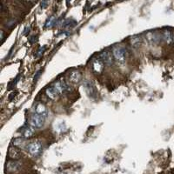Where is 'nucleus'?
<instances>
[{
    "instance_id": "nucleus-9",
    "label": "nucleus",
    "mask_w": 174,
    "mask_h": 174,
    "mask_svg": "<svg viewBox=\"0 0 174 174\" xmlns=\"http://www.w3.org/2000/svg\"><path fill=\"white\" fill-rule=\"evenodd\" d=\"M8 156L12 160H17L21 158V151L17 147H16L14 145L10 146V148L8 150Z\"/></svg>"
},
{
    "instance_id": "nucleus-7",
    "label": "nucleus",
    "mask_w": 174,
    "mask_h": 174,
    "mask_svg": "<svg viewBox=\"0 0 174 174\" xmlns=\"http://www.w3.org/2000/svg\"><path fill=\"white\" fill-rule=\"evenodd\" d=\"M34 113L46 118L48 116V110L43 103H37L34 105Z\"/></svg>"
},
{
    "instance_id": "nucleus-10",
    "label": "nucleus",
    "mask_w": 174,
    "mask_h": 174,
    "mask_svg": "<svg viewBox=\"0 0 174 174\" xmlns=\"http://www.w3.org/2000/svg\"><path fill=\"white\" fill-rule=\"evenodd\" d=\"M69 80L73 84H78L82 79V74L78 70H72L69 73Z\"/></svg>"
},
{
    "instance_id": "nucleus-3",
    "label": "nucleus",
    "mask_w": 174,
    "mask_h": 174,
    "mask_svg": "<svg viewBox=\"0 0 174 174\" xmlns=\"http://www.w3.org/2000/svg\"><path fill=\"white\" fill-rule=\"evenodd\" d=\"M112 55L114 57V59L117 60L120 64H124L127 58V52L122 47H115L112 50Z\"/></svg>"
},
{
    "instance_id": "nucleus-16",
    "label": "nucleus",
    "mask_w": 174,
    "mask_h": 174,
    "mask_svg": "<svg viewBox=\"0 0 174 174\" xmlns=\"http://www.w3.org/2000/svg\"><path fill=\"white\" fill-rule=\"evenodd\" d=\"M33 134H34V130H33V127L31 126L26 127L23 132V137L25 139H30L33 136Z\"/></svg>"
},
{
    "instance_id": "nucleus-14",
    "label": "nucleus",
    "mask_w": 174,
    "mask_h": 174,
    "mask_svg": "<svg viewBox=\"0 0 174 174\" xmlns=\"http://www.w3.org/2000/svg\"><path fill=\"white\" fill-rule=\"evenodd\" d=\"M130 45L134 48H139L142 43V38L139 35H135L130 37Z\"/></svg>"
},
{
    "instance_id": "nucleus-12",
    "label": "nucleus",
    "mask_w": 174,
    "mask_h": 174,
    "mask_svg": "<svg viewBox=\"0 0 174 174\" xmlns=\"http://www.w3.org/2000/svg\"><path fill=\"white\" fill-rule=\"evenodd\" d=\"M163 39L167 45H172L174 43V34L171 30H165L163 32Z\"/></svg>"
},
{
    "instance_id": "nucleus-6",
    "label": "nucleus",
    "mask_w": 174,
    "mask_h": 174,
    "mask_svg": "<svg viewBox=\"0 0 174 174\" xmlns=\"http://www.w3.org/2000/svg\"><path fill=\"white\" fill-rule=\"evenodd\" d=\"M100 59L103 61V63L107 65V66H111V65L113 64V55L111 52L109 51H104L100 53L99 55Z\"/></svg>"
},
{
    "instance_id": "nucleus-21",
    "label": "nucleus",
    "mask_w": 174,
    "mask_h": 174,
    "mask_svg": "<svg viewBox=\"0 0 174 174\" xmlns=\"http://www.w3.org/2000/svg\"><path fill=\"white\" fill-rule=\"evenodd\" d=\"M47 5V2H42L41 3V6L43 7V8H45V7H43V6H45V5Z\"/></svg>"
},
{
    "instance_id": "nucleus-13",
    "label": "nucleus",
    "mask_w": 174,
    "mask_h": 174,
    "mask_svg": "<svg viewBox=\"0 0 174 174\" xmlns=\"http://www.w3.org/2000/svg\"><path fill=\"white\" fill-rule=\"evenodd\" d=\"M46 93L47 97H48L50 99H52V100H56V99L58 98V97L59 96L58 93L56 92V90L53 88V86H52V85H51L50 87L46 88Z\"/></svg>"
},
{
    "instance_id": "nucleus-5",
    "label": "nucleus",
    "mask_w": 174,
    "mask_h": 174,
    "mask_svg": "<svg viewBox=\"0 0 174 174\" xmlns=\"http://www.w3.org/2000/svg\"><path fill=\"white\" fill-rule=\"evenodd\" d=\"M52 85L53 86V88L56 90V92L58 93V95H62L66 91H68V89H69L68 84L65 82L64 79H59V80L56 81L55 83H53Z\"/></svg>"
},
{
    "instance_id": "nucleus-4",
    "label": "nucleus",
    "mask_w": 174,
    "mask_h": 174,
    "mask_svg": "<svg viewBox=\"0 0 174 174\" xmlns=\"http://www.w3.org/2000/svg\"><path fill=\"white\" fill-rule=\"evenodd\" d=\"M46 118H43L42 116H39L37 114H35L33 113L31 116V118H30V124H31V126L35 128V129H39V128H42L45 124V122H46Z\"/></svg>"
},
{
    "instance_id": "nucleus-17",
    "label": "nucleus",
    "mask_w": 174,
    "mask_h": 174,
    "mask_svg": "<svg viewBox=\"0 0 174 174\" xmlns=\"http://www.w3.org/2000/svg\"><path fill=\"white\" fill-rule=\"evenodd\" d=\"M25 144V138H18L15 139L13 140V145L16 147H23Z\"/></svg>"
},
{
    "instance_id": "nucleus-20",
    "label": "nucleus",
    "mask_w": 174,
    "mask_h": 174,
    "mask_svg": "<svg viewBox=\"0 0 174 174\" xmlns=\"http://www.w3.org/2000/svg\"><path fill=\"white\" fill-rule=\"evenodd\" d=\"M0 37H1V40L3 41V40H4V37H5V33H4V31H3V30L0 31Z\"/></svg>"
},
{
    "instance_id": "nucleus-2",
    "label": "nucleus",
    "mask_w": 174,
    "mask_h": 174,
    "mask_svg": "<svg viewBox=\"0 0 174 174\" xmlns=\"http://www.w3.org/2000/svg\"><path fill=\"white\" fill-rule=\"evenodd\" d=\"M42 144L38 140L32 141L27 145V151H29V153L34 157H37L41 154L42 152Z\"/></svg>"
},
{
    "instance_id": "nucleus-1",
    "label": "nucleus",
    "mask_w": 174,
    "mask_h": 174,
    "mask_svg": "<svg viewBox=\"0 0 174 174\" xmlns=\"http://www.w3.org/2000/svg\"><path fill=\"white\" fill-rule=\"evenodd\" d=\"M83 86H84V90H85L86 94L88 95V97H89L91 99L96 100V99L98 98V90H97V88L95 87V85H94L92 82H90V81H88V80H86V81L84 82Z\"/></svg>"
},
{
    "instance_id": "nucleus-18",
    "label": "nucleus",
    "mask_w": 174,
    "mask_h": 174,
    "mask_svg": "<svg viewBox=\"0 0 174 174\" xmlns=\"http://www.w3.org/2000/svg\"><path fill=\"white\" fill-rule=\"evenodd\" d=\"M54 23H55V17H51L48 20H47V22H46V27H52L53 25H54Z\"/></svg>"
},
{
    "instance_id": "nucleus-15",
    "label": "nucleus",
    "mask_w": 174,
    "mask_h": 174,
    "mask_svg": "<svg viewBox=\"0 0 174 174\" xmlns=\"http://www.w3.org/2000/svg\"><path fill=\"white\" fill-rule=\"evenodd\" d=\"M146 38H147V40L151 43H157L159 41V36L158 34H156L155 32H149V33H147Z\"/></svg>"
},
{
    "instance_id": "nucleus-11",
    "label": "nucleus",
    "mask_w": 174,
    "mask_h": 174,
    "mask_svg": "<svg viewBox=\"0 0 174 174\" xmlns=\"http://www.w3.org/2000/svg\"><path fill=\"white\" fill-rule=\"evenodd\" d=\"M21 166V163L17 160H10L6 165V170L9 172H15L17 171Z\"/></svg>"
},
{
    "instance_id": "nucleus-19",
    "label": "nucleus",
    "mask_w": 174,
    "mask_h": 174,
    "mask_svg": "<svg viewBox=\"0 0 174 174\" xmlns=\"http://www.w3.org/2000/svg\"><path fill=\"white\" fill-rule=\"evenodd\" d=\"M45 50H46V46H43V47H41V48L39 49V51H38L37 53V58H40V57L43 55V52H45Z\"/></svg>"
},
{
    "instance_id": "nucleus-8",
    "label": "nucleus",
    "mask_w": 174,
    "mask_h": 174,
    "mask_svg": "<svg viewBox=\"0 0 174 174\" xmlns=\"http://www.w3.org/2000/svg\"><path fill=\"white\" fill-rule=\"evenodd\" d=\"M92 69L93 72L96 73H100L103 72L104 66V64L103 63V61L100 59V58H95L92 60Z\"/></svg>"
}]
</instances>
